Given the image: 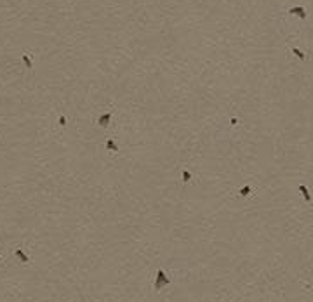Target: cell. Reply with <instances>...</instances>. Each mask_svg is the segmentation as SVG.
<instances>
[{
  "label": "cell",
  "mask_w": 313,
  "mask_h": 302,
  "mask_svg": "<svg viewBox=\"0 0 313 302\" xmlns=\"http://www.w3.org/2000/svg\"><path fill=\"white\" fill-rule=\"evenodd\" d=\"M165 285H171V278L165 276V273H164L162 269H159L157 271V280H155V283H153V288L155 290H160V288L165 286Z\"/></svg>",
  "instance_id": "cell-1"
},
{
  "label": "cell",
  "mask_w": 313,
  "mask_h": 302,
  "mask_svg": "<svg viewBox=\"0 0 313 302\" xmlns=\"http://www.w3.org/2000/svg\"><path fill=\"white\" fill-rule=\"evenodd\" d=\"M289 12H291L292 16L301 17V19H306V17H308V14H306V11L303 7H291V11H289Z\"/></svg>",
  "instance_id": "cell-2"
},
{
  "label": "cell",
  "mask_w": 313,
  "mask_h": 302,
  "mask_svg": "<svg viewBox=\"0 0 313 302\" xmlns=\"http://www.w3.org/2000/svg\"><path fill=\"white\" fill-rule=\"evenodd\" d=\"M110 120H111V113H105V115H101V117L98 118V125L99 127H108Z\"/></svg>",
  "instance_id": "cell-3"
},
{
  "label": "cell",
  "mask_w": 313,
  "mask_h": 302,
  "mask_svg": "<svg viewBox=\"0 0 313 302\" xmlns=\"http://www.w3.org/2000/svg\"><path fill=\"white\" fill-rule=\"evenodd\" d=\"M14 254H16V257H19V261L23 262V264H26V262L30 261V259H28V255H26V254H25V252H23L21 248H16V250H14Z\"/></svg>",
  "instance_id": "cell-4"
},
{
  "label": "cell",
  "mask_w": 313,
  "mask_h": 302,
  "mask_svg": "<svg viewBox=\"0 0 313 302\" xmlns=\"http://www.w3.org/2000/svg\"><path fill=\"white\" fill-rule=\"evenodd\" d=\"M297 188H299V191H301V193H303V196H305V200H306V201H311V194H310L308 188H306L305 184H299V186H297Z\"/></svg>",
  "instance_id": "cell-5"
},
{
  "label": "cell",
  "mask_w": 313,
  "mask_h": 302,
  "mask_svg": "<svg viewBox=\"0 0 313 302\" xmlns=\"http://www.w3.org/2000/svg\"><path fill=\"white\" fill-rule=\"evenodd\" d=\"M106 148L110 149V151H115V153H117V151H118V146L115 144V141H113V139H110V141L106 142Z\"/></svg>",
  "instance_id": "cell-6"
},
{
  "label": "cell",
  "mask_w": 313,
  "mask_h": 302,
  "mask_svg": "<svg viewBox=\"0 0 313 302\" xmlns=\"http://www.w3.org/2000/svg\"><path fill=\"white\" fill-rule=\"evenodd\" d=\"M292 54H296V56H297V57H299V59H301V61H305V54L301 52L299 49H296V47H294V49H292Z\"/></svg>",
  "instance_id": "cell-7"
},
{
  "label": "cell",
  "mask_w": 313,
  "mask_h": 302,
  "mask_svg": "<svg viewBox=\"0 0 313 302\" xmlns=\"http://www.w3.org/2000/svg\"><path fill=\"white\" fill-rule=\"evenodd\" d=\"M181 177H183V181H184V182H188V181L191 179V174L188 172V170H183V175H181Z\"/></svg>",
  "instance_id": "cell-8"
},
{
  "label": "cell",
  "mask_w": 313,
  "mask_h": 302,
  "mask_svg": "<svg viewBox=\"0 0 313 302\" xmlns=\"http://www.w3.org/2000/svg\"><path fill=\"white\" fill-rule=\"evenodd\" d=\"M249 193H251V188H249V186H245V188L240 189V194H242V196H247Z\"/></svg>",
  "instance_id": "cell-9"
},
{
  "label": "cell",
  "mask_w": 313,
  "mask_h": 302,
  "mask_svg": "<svg viewBox=\"0 0 313 302\" xmlns=\"http://www.w3.org/2000/svg\"><path fill=\"white\" fill-rule=\"evenodd\" d=\"M23 61H25L26 68H32V61H30V57L26 56V54H23Z\"/></svg>",
  "instance_id": "cell-10"
},
{
  "label": "cell",
  "mask_w": 313,
  "mask_h": 302,
  "mask_svg": "<svg viewBox=\"0 0 313 302\" xmlns=\"http://www.w3.org/2000/svg\"><path fill=\"white\" fill-rule=\"evenodd\" d=\"M57 122H59V125H61V127H65V125H66V118H65V117H59V120H57Z\"/></svg>",
  "instance_id": "cell-11"
},
{
  "label": "cell",
  "mask_w": 313,
  "mask_h": 302,
  "mask_svg": "<svg viewBox=\"0 0 313 302\" xmlns=\"http://www.w3.org/2000/svg\"><path fill=\"white\" fill-rule=\"evenodd\" d=\"M0 261H2V257H0Z\"/></svg>",
  "instance_id": "cell-12"
}]
</instances>
